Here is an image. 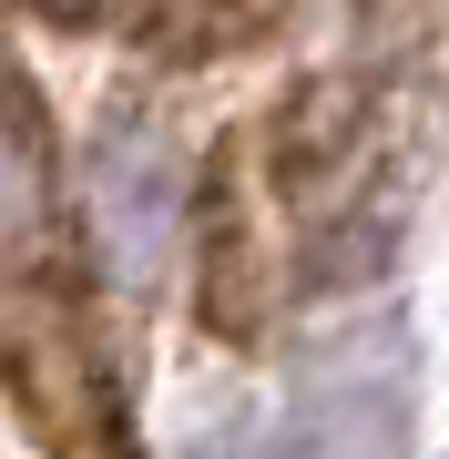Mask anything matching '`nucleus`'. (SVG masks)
Wrapping results in <instances>:
<instances>
[{
    "label": "nucleus",
    "instance_id": "obj_2",
    "mask_svg": "<svg viewBox=\"0 0 449 459\" xmlns=\"http://www.w3.org/2000/svg\"><path fill=\"white\" fill-rule=\"evenodd\" d=\"M21 21H62V31H92V41H134L153 62H215V51L276 31L286 0H0Z\"/></svg>",
    "mask_w": 449,
    "mask_h": 459
},
{
    "label": "nucleus",
    "instance_id": "obj_1",
    "mask_svg": "<svg viewBox=\"0 0 449 459\" xmlns=\"http://www.w3.org/2000/svg\"><path fill=\"white\" fill-rule=\"evenodd\" d=\"M0 398L62 459H113V377H102L62 143L41 82L11 51H0Z\"/></svg>",
    "mask_w": 449,
    "mask_h": 459
}]
</instances>
